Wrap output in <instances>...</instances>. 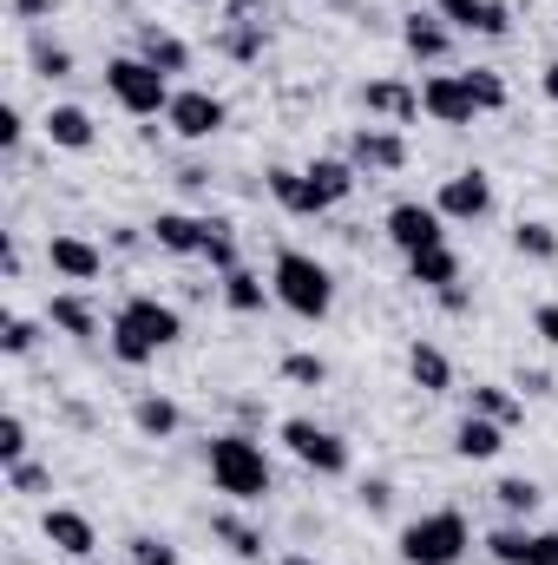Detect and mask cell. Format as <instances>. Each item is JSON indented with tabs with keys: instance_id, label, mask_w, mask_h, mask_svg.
I'll return each mask as SVG.
<instances>
[{
	"instance_id": "obj_3",
	"label": "cell",
	"mask_w": 558,
	"mask_h": 565,
	"mask_svg": "<svg viewBox=\"0 0 558 565\" xmlns=\"http://www.w3.org/2000/svg\"><path fill=\"white\" fill-rule=\"evenodd\" d=\"M270 289H277L282 309L302 316V322H322V316L335 309V277H329L309 250H277V264H270Z\"/></svg>"
},
{
	"instance_id": "obj_40",
	"label": "cell",
	"mask_w": 558,
	"mask_h": 565,
	"mask_svg": "<svg viewBox=\"0 0 558 565\" xmlns=\"http://www.w3.org/2000/svg\"><path fill=\"white\" fill-rule=\"evenodd\" d=\"M224 53H230V60H257V53H264V26H230V33H224Z\"/></svg>"
},
{
	"instance_id": "obj_39",
	"label": "cell",
	"mask_w": 558,
	"mask_h": 565,
	"mask_svg": "<svg viewBox=\"0 0 558 565\" xmlns=\"http://www.w3.org/2000/svg\"><path fill=\"white\" fill-rule=\"evenodd\" d=\"M126 553H132V565H178V546H164V540H151V533H132Z\"/></svg>"
},
{
	"instance_id": "obj_28",
	"label": "cell",
	"mask_w": 558,
	"mask_h": 565,
	"mask_svg": "<svg viewBox=\"0 0 558 565\" xmlns=\"http://www.w3.org/2000/svg\"><path fill=\"white\" fill-rule=\"evenodd\" d=\"M132 422H139L144 440H171V434L184 427V415H178V402H164V395H139V402H132Z\"/></svg>"
},
{
	"instance_id": "obj_15",
	"label": "cell",
	"mask_w": 558,
	"mask_h": 565,
	"mask_svg": "<svg viewBox=\"0 0 558 565\" xmlns=\"http://www.w3.org/2000/svg\"><path fill=\"white\" fill-rule=\"evenodd\" d=\"M302 178H309L315 211H335V204L355 191V164H348V158H315V164H302Z\"/></svg>"
},
{
	"instance_id": "obj_5",
	"label": "cell",
	"mask_w": 558,
	"mask_h": 565,
	"mask_svg": "<svg viewBox=\"0 0 558 565\" xmlns=\"http://www.w3.org/2000/svg\"><path fill=\"white\" fill-rule=\"evenodd\" d=\"M106 93L132 113V119H158V113H171V79L139 60V53H119V60H106Z\"/></svg>"
},
{
	"instance_id": "obj_25",
	"label": "cell",
	"mask_w": 558,
	"mask_h": 565,
	"mask_svg": "<svg viewBox=\"0 0 558 565\" xmlns=\"http://www.w3.org/2000/svg\"><path fill=\"white\" fill-rule=\"evenodd\" d=\"M466 415H486V422L513 427V422H526V402L513 388H500V382H473V408Z\"/></svg>"
},
{
	"instance_id": "obj_32",
	"label": "cell",
	"mask_w": 558,
	"mask_h": 565,
	"mask_svg": "<svg viewBox=\"0 0 558 565\" xmlns=\"http://www.w3.org/2000/svg\"><path fill=\"white\" fill-rule=\"evenodd\" d=\"M486 553H493V565H526L533 559V533L526 526H500V533H486Z\"/></svg>"
},
{
	"instance_id": "obj_10",
	"label": "cell",
	"mask_w": 558,
	"mask_h": 565,
	"mask_svg": "<svg viewBox=\"0 0 558 565\" xmlns=\"http://www.w3.org/2000/svg\"><path fill=\"white\" fill-rule=\"evenodd\" d=\"M433 211H440L447 224H480V217L493 211V178H486V171H453V178L440 184Z\"/></svg>"
},
{
	"instance_id": "obj_17",
	"label": "cell",
	"mask_w": 558,
	"mask_h": 565,
	"mask_svg": "<svg viewBox=\"0 0 558 565\" xmlns=\"http://www.w3.org/2000/svg\"><path fill=\"white\" fill-rule=\"evenodd\" d=\"M46 329H60V335H73V342H93V335H99V309H93L79 289H60V296L46 302Z\"/></svg>"
},
{
	"instance_id": "obj_49",
	"label": "cell",
	"mask_w": 558,
	"mask_h": 565,
	"mask_svg": "<svg viewBox=\"0 0 558 565\" xmlns=\"http://www.w3.org/2000/svg\"><path fill=\"white\" fill-rule=\"evenodd\" d=\"M282 565H315V559H302V553H289V559H282Z\"/></svg>"
},
{
	"instance_id": "obj_43",
	"label": "cell",
	"mask_w": 558,
	"mask_h": 565,
	"mask_svg": "<svg viewBox=\"0 0 558 565\" xmlns=\"http://www.w3.org/2000/svg\"><path fill=\"white\" fill-rule=\"evenodd\" d=\"M26 132V119H20V106H0V151H13Z\"/></svg>"
},
{
	"instance_id": "obj_14",
	"label": "cell",
	"mask_w": 558,
	"mask_h": 565,
	"mask_svg": "<svg viewBox=\"0 0 558 565\" xmlns=\"http://www.w3.org/2000/svg\"><path fill=\"white\" fill-rule=\"evenodd\" d=\"M46 264L66 282H99L106 277V250L86 244V237H53V244H46Z\"/></svg>"
},
{
	"instance_id": "obj_33",
	"label": "cell",
	"mask_w": 558,
	"mask_h": 565,
	"mask_svg": "<svg viewBox=\"0 0 558 565\" xmlns=\"http://www.w3.org/2000/svg\"><path fill=\"white\" fill-rule=\"evenodd\" d=\"M33 73H40V79H73V53H66L60 40L33 33Z\"/></svg>"
},
{
	"instance_id": "obj_26",
	"label": "cell",
	"mask_w": 558,
	"mask_h": 565,
	"mask_svg": "<svg viewBox=\"0 0 558 565\" xmlns=\"http://www.w3.org/2000/svg\"><path fill=\"white\" fill-rule=\"evenodd\" d=\"M270 198H277L289 217H322V211H315V198H309V178H302V171H289V164H270Z\"/></svg>"
},
{
	"instance_id": "obj_7",
	"label": "cell",
	"mask_w": 558,
	"mask_h": 565,
	"mask_svg": "<svg viewBox=\"0 0 558 565\" xmlns=\"http://www.w3.org/2000/svg\"><path fill=\"white\" fill-rule=\"evenodd\" d=\"M224 119H230V106L217 99V93H204V86H184V93H171V113H164V126L178 132V139L204 145L224 132Z\"/></svg>"
},
{
	"instance_id": "obj_23",
	"label": "cell",
	"mask_w": 558,
	"mask_h": 565,
	"mask_svg": "<svg viewBox=\"0 0 558 565\" xmlns=\"http://www.w3.org/2000/svg\"><path fill=\"white\" fill-rule=\"evenodd\" d=\"M408 282H420V289H433V296H440V289H453V282H460V257H453L447 244L415 250V257H408Z\"/></svg>"
},
{
	"instance_id": "obj_48",
	"label": "cell",
	"mask_w": 558,
	"mask_h": 565,
	"mask_svg": "<svg viewBox=\"0 0 558 565\" xmlns=\"http://www.w3.org/2000/svg\"><path fill=\"white\" fill-rule=\"evenodd\" d=\"M539 86H546V99L558 106V60H546V73H539Z\"/></svg>"
},
{
	"instance_id": "obj_30",
	"label": "cell",
	"mask_w": 558,
	"mask_h": 565,
	"mask_svg": "<svg viewBox=\"0 0 558 565\" xmlns=\"http://www.w3.org/2000/svg\"><path fill=\"white\" fill-rule=\"evenodd\" d=\"M493 500H500L513 520H526V513H539V500H546V493H539V480L513 473V480H500V487H493Z\"/></svg>"
},
{
	"instance_id": "obj_47",
	"label": "cell",
	"mask_w": 558,
	"mask_h": 565,
	"mask_svg": "<svg viewBox=\"0 0 558 565\" xmlns=\"http://www.w3.org/2000/svg\"><path fill=\"white\" fill-rule=\"evenodd\" d=\"M13 13H20V20H46V13H53V0H13Z\"/></svg>"
},
{
	"instance_id": "obj_41",
	"label": "cell",
	"mask_w": 558,
	"mask_h": 565,
	"mask_svg": "<svg viewBox=\"0 0 558 565\" xmlns=\"http://www.w3.org/2000/svg\"><path fill=\"white\" fill-rule=\"evenodd\" d=\"M7 487H13V493H46L53 480H46V467H33V460H20V467H7Z\"/></svg>"
},
{
	"instance_id": "obj_20",
	"label": "cell",
	"mask_w": 558,
	"mask_h": 565,
	"mask_svg": "<svg viewBox=\"0 0 558 565\" xmlns=\"http://www.w3.org/2000/svg\"><path fill=\"white\" fill-rule=\"evenodd\" d=\"M401 46H408L415 60L433 66V60H447V53H453V33L440 26V13H408V20H401Z\"/></svg>"
},
{
	"instance_id": "obj_2",
	"label": "cell",
	"mask_w": 558,
	"mask_h": 565,
	"mask_svg": "<svg viewBox=\"0 0 558 565\" xmlns=\"http://www.w3.org/2000/svg\"><path fill=\"white\" fill-rule=\"evenodd\" d=\"M204 467H211V487L230 493V500H244V507H257L277 487V473H270V460H264V447L250 434H217L204 447Z\"/></svg>"
},
{
	"instance_id": "obj_9",
	"label": "cell",
	"mask_w": 558,
	"mask_h": 565,
	"mask_svg": "<svg viewBox=\"0 0 558 565\" xmlns=\"http://www.w3.org/2000/svg\"><path fill=\"white\" fill-rule=\"evenodd\" d=\"M388 237H395V250H401V257H415V250L447 244V217H440L433 204H420V198H401V204L388 211Z\"/></svg>"
},
{
	"instance_id": "obj_6",
	"label": "cell",
	"mask_w": 558,
	"mask_h": 565,
	"mask_svg": "<svg viewBox=\"0 0 558 565\" xmlns=\"http://www.w3.org/2000/svg\"><path fill=\"white\" fill-rule=\"evenodd\" d=\"M282 447H289L309 473H329V480L348 473V440H342L335 427H315V422L296 415V422H282Z\"/></svg>"
},
{
	"instance_id": "obj_46",
	"label": "cell",
	"mask_w": 558,
	"mask_h": 565,
	"mask_svg": "<svg viewBox=\"0 0 558 565\" xmlns=\"http://www.w3.org/2000/svg\"><path fill=\"white\" fill-rule=\"evenodd\" d=\"M519 395H552V375L546 369H519Z\"/></svg>"
},
{
	"instance_id": "obj_1",
	"label": "cell",
	"mask_w": 558,
	"mask_h": 565,
	"mask_svg": "<svg viewBox=\"0 0 558 565\" xmlns=\"http://www.w3.org/2000/svg\"><path fill=\"white\" fill-rule=\"evenodd\" d=\"M106 335H112V355H119L126 369H144L158 349H171V342L184 335V322H178V309H171V302H158V296H144V289H139V296H126V302H119V316H112V329H106Z\"/></svg>"
},
{
	"instance_id": "obj_21",
	"label": "cell",
	"mask_w": 558,
	"mask_h": 565,
	"mask_svg": "<svg viewBox=\"0 0 558 565\" xmlns=\"http://www.w3.org/2000/svg\"><path fill=\"white\" fill-rule=\"evenodd\" d=\"M139 60H151V66L171 79V73H184V66H191V46H184L171 26H139Z\"/></svg>"
},
{
	"instance_id": "obj_37",
	"label": "cell",
	"mask_w": 558,
	"mask_h": 565,
	"mask_svg": "<svg viewBox=\"0 0 558 565\" xmlns=\"http://www.w3.org/2000/svg\"><path fill=\"white\" fill-rule=\"evenodd\" d=\"M466 86H473V99H480V113H500V106H506V79H500V73H486V66H473V73H466Z\"/></svg>"
},
{
	"instance_id": "obj_45",
	"label": "cell",
	"mask_w": 558,
	"mask_h": 565,
	"mask_svg": "<svg viewBox=\"0 0 558 565\" xmlns=\"http://www.w3.org/2000/svg\"><path fill=\"white\" fill-rule=\"evenodd\" d=\"M526 565H558V533H533V559Z\"/></svg>"
},
{
	"instance_id": "obj_4",
	"label": "cell",
	"mask_w": 558,
	"mask_h": 565,
	"mask_svg": "<svg viewBox=\"0 0 558 565\" xmlns=\"http://www.w3.org/2000/svg\"><path fill=\"white\" fill-rule=\"evenodd\" d=\"M466 546H473V526H466V513H453V507L420 513V520L401 526V559L408 565H460Z\"/></svg>"
},
{
	"instance_id": "obj_13",
	"label": "cell",
	"mask_w": 558,
	"mask_h": 565,
	"mask_svg": "<svg viewBox=\"0 0 558 565\" xmlns=\"http://www.w3.org/2000/svg\"><path fill=\"white\" fill-rule=\"evenodd\" d=\"M348 164H355V171H401V164H408V139L388 132V126H362V132L348 139Z\"/></svg>"
},
{
	"instance_id": "obj_11",
	"label": "cell",
	"mask_w": 558,
	"mask_h": 565,
	"mask_svg": "<svg viewBox=\"0 0 558 565\" xmlns=\"http://www.w3.org/2000/svg\"><path fill=\"white\" fill-rule=\"evenodd\" d=\"M40 533H46V546H53L60 559H93V553H99V533H93V520H86V513H73V507H46Z\"/></svg>"
},
{
	"instance_id": "obj_34",
	"label": "cell",
	"mask_w": 558,
	"mask_h": 565,
	"mask_svg": "<svg viewBox=\"0 0 558 565\" xmlns=\"http://www.w3.org/2000/svg\"><path fill=\"white\" fill-rule=\"evenodd\" d=\"M204 257H211L217 270H237V237H230L224 217H204Z\"/></svg>"
},
{
	"instance_id": "obj_35",
	"label": "cell",
	"mask_w": 558,
	"mask_h": 565,
	"mask_svg": "<svg viewBox=\"0 0 558 565\" xmlns=\"http://www.w3.org/2000/svg\"><path fill=\"white\" fill-rule=\"evenodd\" d=\"M282 382H296V388H322V382H329V362L309 355V349H296V355H282Z\"/></svg>"
},
{
	"instance_id": "obj_8",
	"label": "cell",
	"mask_w": 558,
	"mask_h": 565,
	"mask_svg": "<svg viewBox=\"0 0 558 565\" xmlns=\"http://www.w3.org/2000/svg\"><path fill=\"white\" fill-rule=\"evenodd\" d=\"M420 113H427L433 126H473V119H480V99H473L466 73H433V79L420 86Z\"/></svg>"
},
{
	"instance_id": "obj_24",
	"label": "cell",
	"mask_w": 558,
	"mask_h": 565,
	"mask_svg": "<svg viewBox=\"0 0 558 565\" xmlns=\"http://www.w3.org/2000/svg\"><path fill=\"white\" fill-rule=\"evenodd\" d=\"M408 375H415L420 395H447V388H453V362H447L433 342H415V349H408Z\"/></svg>"
},
{
	"instance_id": "obj_18",
	"label": "cell",
	"mask_w": 558,
	"mask_h": 565,
	"mask_svg": "<svg viewBox=\"0 0 558 565\" xmlns=\"http://www.w3.org/2000/svg\"><path fill=\"white\" fill-rule=\"evenodd\" d=\"M362 106L382 113V119H395V126H415L420 119V93L415 86H401V79H375V86H362Z\"/></svg>"
},
{
	"instance_id": "obj_22",
	"label": "cell",
	"mask_w": 558,
	"mask_h": 565,
	"mask_svg": "<svg viewBox=\"0 0 558 565\" xmlns=\"http://www.w3.org/2000/svg\"><path fill=\"white\" fill-rule=\"evenodd\" d=\"M500 447H506V427L486 422V415H466V422L453 427V454L460 460H493Z\"/></svg>"
},
{
	"instance_id": "obj_16",
	"label": "cell",
	"mask_w": 558,
	"mask_h": 565,
	"mask_svg": "<svg viewBox=\"0 0 558 565\" xmlns=\"http://www.w3.org/2000/svg\"><path fill=\"white\" fill-rule=\"evenodd\" d=\"M151 244H158V250H171V257H204V217L158 211V217H151Z\"/></svg>"
},
{
	"instance_id": "obj_19",
	"label": "cell",
	"mask_w": 558,
	"mask_h": 565,
	"mask_svg": "<svg viewBox=\"0 0 558 565\" xmlns=\"http://www.w3.org/2000/svg\"><path fill=\"white\" fill-rule=\"evenodd\" d=\"M40 126H46V139L60 145V151H93V139H99V126H93L86 106H53Z\"/></svg>"
},
{
	"instance_id": "obj_27",
	"label": "cell",
	"mask_w": 558,
	"mask_h": 565,
	"mask_svg": "<svg viewBox=\"0 0 558 565\" xmlns=\"http://www.w3.org/2000/svg\"><path fill=\"white\" fill-rule=\"evenodd\" d=\"M217 289H224V302H230L237 316H257V309H264V296H277L270 282L257 277V270H244V264H237V270H224V282H217Z\"/></svg>"
},
{
	"instance_id": "obj_29",
	"label": "cell",
	"mask_w": 558,
	"mask_h": 565,
	"mask_svg": "<svg viewBox=\"0 0 558 565\" xmlns=\"http://www.w3.org/2000/svg\"><path fill=\"white\" fill-rule=\"evenodd\" d=\"M513 250H519V257H533V264H558V231L533 217V224H519V231H513Z\"/></svg>"
},
{
	"instance_id": "obj_36",
	"label": "cell",
	"mask_w": 558,
	"mask_h": 565,
	"mask_svg": "<svg viewBox=\"0 0 558 565\" xmlns=\"http://www.w3.org/2000/svg\"><path fill=\"white\" fill-rule=\"evenodd\" d=\"M33 342H40V322L33 316H7L0 322V349L7 355H33Z\"/></svg>"
},
{
	"instance_id": "obj_31",
	"label": "cell",
	"mask_w": 558,
	"mask_h": 565,
	"mask_svg": "<svg viewBox=\"0 0 558 565\" xmlns=\"http://www.w3.org/2000/svg\"><path fill=\"white\" fill-rule=\"evenodd\" d=\"M211 533H217V540H224L237 559H264V533H257V526H244V520L217 513V520H211Z\"/></svg>"
},
{
	"instance_id": "obj_42",
	"label": "cell",
	"mask_w": 558,
	"mask_h": 565,
	"mask_svg": "<svg viewBox=\"0 0 558 565\" xmlns=\"http://www.w3.org/2000/svg\"><path fill=\"white\" fill-rule=\"evenodd\" d=\"M362 507H368V513H388V507H395V487H388V480H362Z\"/></svg>"
},
{
	"instance_id": "obj_44",
	"label": "cell",
	"mask_w": 558,
	"mask_h": 565,
	"mask_svg": "<svg viewBox=\"0 0 558 565\" xmlns=\"http://www.w3.org/2000/svg\"><path fill=\"white\" fill-rule=\"evenodd\" d=\"M533 329H539V335L558 349V302H539V309H533Z\"/></svg>"
},
{
	"instance_id": "obj_12",
	"label": "cell",
	"mask_w": 558,
	"mask_h": 565,
	"mask_svg": "<svg viewBox=\"0 0 558 565\" xmlns=\"http://www.w3.org/2000/svg\"><path fill=\"white\" fill-rule=\"evenodd\" d=\"M433 13L453 20L460 33H480V40H506V33H513L506 0H433Z\"/></svg>"
},
{
	"instance_id": "obj_38",
	"label": "cell",
	"mask_w": 558,
	"mask_h": 565,
	"mask_svg": "<svg viewBox=\"0 0 558 565\" xmlns=\"http://www.w3.org/2000/svg\"><path fill=\"white\" fill-rule=\"evenodd\" d=\"M20 460H26V422L0 415V467H20Z\"/></svg>"
}]
</instances>
